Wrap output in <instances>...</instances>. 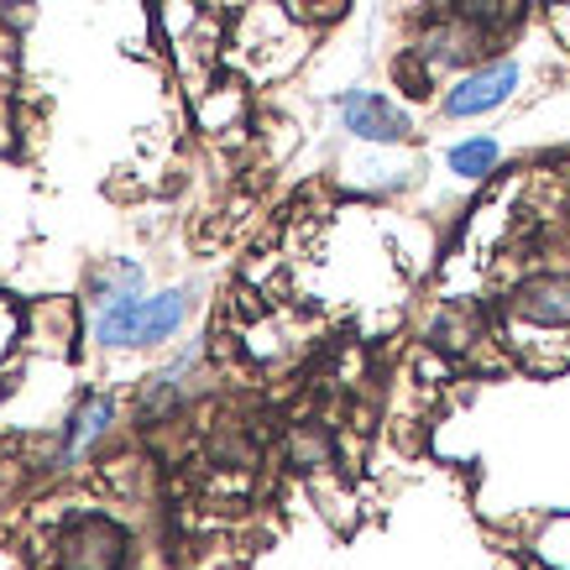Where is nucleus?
Returning a JSON list of instances; mask_svg holds the SVG:
<instances>
[{
  "label": "nucleus",
  "instance_id": "f257e3e1",
  "mask_svg": "<svg viewBox=\"0 0 570 570\" xmlns=\"http://www.w3.org/2000/svg\"><path fill=\"white\" fill-rule=\"evenodd\" d=\"M341 126H346L351 137L387 141V147L409 137V116L387 95H377V89H346L341 95Z\"/></svg>",
  "mask_w": 570,
  "mask_h": 570
},
{
  "label": "nucleus",
  "instance_id": "f03ea898",
  "mask_svg": "<svg viewBox=\"0 0 570 570\" xmlns=\"http://www.w3.org/2000/svg\"><path fill=\"white\" fill-rule=\"evenodd\" d=\"M513 89H519V63H487V69L466 73V79L445 95V116H455V121L487 116V110H498V105L513 100Z\"/></svg>",
  "mask_w": 570,
  "mask_h": 570
},
{
  "label": "nucleus",
  "instance_id": "7ed1b4c3",
  "mask_svg": "<svg viewBox=\"0 0 570 570\" xmlns=\"http://www.w3.org/2000/svg\"><path fill=\"white\" fill-rule=\"evenodd\" d=\"M121 529L110 519H79L63 534V566L69 570H116L121 566Z\"/></svg>",
  "mask_w": 570,
  "mask_h": 570
},
{
  "label": "nucleus",
  "instance_id": "20e7f679",
  "mask_svg": "<svg viewBox=\"0 0 570 570\" xmlns=\"http://www.w3.org/2000/svg\"><path fill=\"white\" fill-rule=\"evenodd\" d=\"M513 314L529 325H570V277H529L513 294Z\"/></svg>",
  "mask_w": 570,
  "mask_h": 570
},
{
  "label": "nucleus",
  "instance_id": "39448f33",
  "mask_svg": "<svg viewBox=\"0 0 570 570\" xmlns=\"http://www.w3.org/2000/svg\"><path fill=\"white\" fill-rule=\"evenodd\" d=\"M141 294L126 298H105L100 314H95V341L100 346H137V330H141Z\"/></svg>",
  "mask_w": 570,
  "mask_h": 570
},
{
  "label": "nucleus",
  "instance_id": "423d86ee",
  "mask_svg": "<svg viewBox=\"0 0 570 570\" xmlns=\"http://www.w3.org/2000/svg\"><path fill=\"white\" fill-rule=\"evenodd\" d=\"M184 314H189V298L184 294H157L141 304V330H137V346H157V341H168L178 325H184Z\"/></svg>",
  "mask_w": 570,
  "mask_h": 570
},
{
  "label": "nucleus",
  "instance_id": "0eeeda50",
  "mask_svg": "<svg viewBox=\"0 0 570 570\" xmlns=\"http://www.w3.org/2000/svg\"><path fill=\"white\" fill-rule=\"evenodd\" d=\"M110 414H116V403L110 397H89L85 409L73 414V430H69V461H79L95 440L105 434V424H110Z\"/></svg>",
  "mask_w": 570,
  "mask_h": 570
},
{
  "label": "nucleus",
  "instance_id": "6e6552de",
  "mask_svg": "<svg viewBox=\"0 0 570 570\" xmlns=\"http://www.w3.org/2000/svg\"><path fill=\"white\" fill-rule=\"evenodd\" d=\"M498 157H502V147L492 137H471V141H461V147H450V174L487 178L492 168H498Z\"/></svg>",
  "mask_w": 570,
  "mask_h": 570
},
{
  "label": "nucleus",
  "instance_id": "1a4fd4ad",
  "mask_svg": "<svg viewBox=\"0 0 570 570\" xmlns=\"http://www.w3.org/2000/svg\"><path fill=\"white\" fill-rule=\"evenodd\" d=\"M455 11L466 21H482V27H498V21L519 17V0H455Z\"/></svg>",
  "mask_w": 570,
  "mask_h": 570
},
{
  "label": "nucleus",
  "instance_id": "9d476101",
  "mask_svg": "<svg viewBox=\"0 0 570 570\" xmlns=\"http://www.w3.org/2000/svg\"><path fill=\"white\" fill-rule=\"evenodd\" d=\"M539 6H566V0H539Z\"/></svg>",
  "mask_w": 570,
  "mask_h": 570
}]
</instances>
